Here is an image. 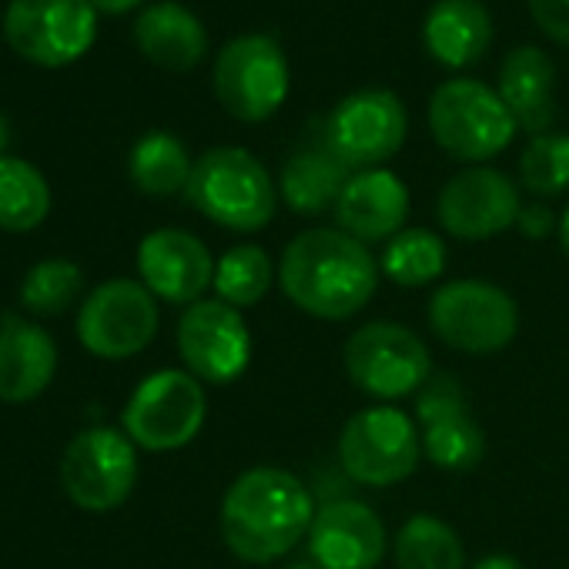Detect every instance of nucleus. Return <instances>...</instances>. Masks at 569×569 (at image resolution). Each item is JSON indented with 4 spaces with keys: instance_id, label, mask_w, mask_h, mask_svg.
Segmentation results:
<instances>
[{
    "instance_id": "obj_28",
    "label": "nucleus",
    "mask_w": 569,
    "mask_h": 569,
    "mask_svg": "<svg viewBox=\"0 0 569 569\" xmlns=\"http://www.w3.org/2000/svg\"><path fill=\"white\" fill-rule=\"evenodd\" d=\"M278 281V264L261 244H231L214 264V299L244 312L258 306Z\"/></svg>"
},
{
    "instance_id": "obj_22",
    "label": "nucleus",
    "mask_w": 569,
    "mask_h": 569,
    "mask_svg": "<svg viewBox=\"0 0 569 569\" xmlns=\"http://www.w3.org/2000/svg\"><path fill=\"white\" fill-rule=\"evenodd\" d=\"M134 41L151 64L171 74L198 68L208 54V34L201 21L174 0H161V4L141 11L134 24Z\"/></svg>"
},
{
    "instance_id": "obj_9",
    "label": "nucleus",
    "mask_w": 569,
    "mask_h": 569,
    "mask_svg": "<svg viewBox=\"0 0 569 569\" xmlns=\"http://www.w3.org/2000/svg\"><path fill=\"white\" fill-rule=\"evenodd\" d=\"M211 81L218 104L244 124L268 121L292 88L284 51L268 34H241L228 41L214 61Z\"/></svg>"
},
{
    "instance_id": "obj_4",
    "label": "nucleus",
    "mask_w": 569,
    "mask_h": 569,
    "mask_svg": "<svg viewBox=\"0 0 569 569\" xmlns=\"http://www.w3.org/2000/svg\"><path fill=\"white\" fill-rule=\"evenodd\" d=\"M432 336L462 356H496L519 336V306L496 281L456 278L426 306Z\"/></svg>"
},
{
    "instance_id": "obj_1",
    "label": "nucleus",
    "mask_w": 569,
    "mask_h": 569,
    "mask_svg": "<svg viewBox=\"0 0 569 569\" xmlns=\"http://www.w3.org/2000/svg\"><path fill=\"white\" fill-rule=\"evenodd\" d=\"M312 489L289 469L251 466L221 496L218 526L228 552L248 566H271L306 542L316 519Z\"/></svg>"
},
{
    "instance_id": "obj_25",
    "label": "nucleus",
    "mask_w": 569,
    "mask_h": 569,
    "mask_svg": "<svg viewBox=\"0 0 569 569\" xmlns=\"http://www.w3.org/2000/svg\"><path fill=\"white\" fill-rule=\"evenodd\" d=\"M396 569H469L462 536L432 512L409 516L392 536Z\"/></svg>"
},
{
    "instance_id": "obj_29",
    "label": "nucleus",
    "mask_w": 569,
    "mask_h": 569,
    "mask_svg": "<svg viewBox=\"0 0 569 569\" xmlns=\"http://www.w3.org/2000/svg\"><path fill=\"white\" fill-rule=\"evenodd\" d=\"M51 211L48 178L24 158H0V228L34 231Z\"/></svg>"
},
{
    "instance_id": "obj_10",
    "label": "nucleus",
    "mask_w": 569,
    "mask_h": 569,
    "mask_svg": "<svg viewBox=\"0 0 569 569\" xmlns=\"http://www.w3.org/2000/svg\"><path fill=\"white\" fill-rule=\"evenodd\" d=\"M409 134V114L396 91L366 88L342 98L322 124L329 151L356 174L382 168L399 154Z\"/></svg>"
},
{
    "instance_id": "obj_31",
    "label": "nucleus",
    "mask_w": 569,
    "mask_h": 569,
    "mask_svg": "<svg viewBox=\"0 0 569 569\" xmlns=\"http://www.w3.org/2000/svg\"><path fill=\"white\" fill-rule=\"evenodd\" d=\"M519 181L536 198L569 191V134H536L519 158Z\"/></svg>"
},
{
    "instance_id": "obj_2",
    "label": "nucleus",
    "mask_w": 569,
    "mask_h": 569,
    "mask_svg": "<svg viewBox=\"0 0 569 569\" xmlns=\"http://www.w3.org/2000/svg\"><path fill=\"white\" fill-rule=\"evenodd\" d=\"M379 258L342 228H306L278 258V284L299 312L349 322L379 289Z\"/></svg>"
},
{
    "instance_id": "obj_8",
    "label": "nucleus",
    "mask_w": 569,
    "mask_h": 569,
    "mask_svg": "<svg viewBox=\"0 0 569 569\" xmlns=\"http://www.w3.org/2000/svg\"><path fill=\"white\" fill-rule=\"evenodd\" d=\"M208 419L204 382L188 369H158L131 392L121 426L138 449L174 452L198 439Z\"/></svg>"
},
{
    "instance_id": "obj_18",
    "label": "nucleus",
    "mask_w": 569,
    "mask_h": 569,
    "mask_svg": "<svg viewBox=\"0 0 569 569\" xmlns=\"http://www.w3.org/2000/svg\"><path fill=\"white\" fill-rule=\"evenodd\" d=\"M214 254L184 228H158L138 244L141 284L168 306H194L214 284Z\"/></svg>"
},
{
    "instance_id": "obj_26",
    "label": "nucleus",
    "mask_w": 569,
    "mask_h": 569,
    "mask_svg": "<svg viewBox=\"0 0 569 569\" xmlns=\"http://www.w3.org/2000/svg\"><path fill=\"white\" fill-rule=\"evenodd\" d=\"M194 161L188 158V148L168 134V131H151L144 134L128 158V174L131 184L148 194V198H171L188 191Z\"/></svg>"
},
{
    "instance_id": "obj_5",
    "label": "nucleus",
    "mask_w": 569,
    "mask_h": 569,
    "mask_svg": "<svg viewBox=\"0 0 569 569\" xmlns=\"http://www.w3.org/2000/svg\"><path fill=\"white\" fill-rule=\"evenodd\" d=\"M342 472L369 489L406 482L422 462V436L416 419L399 406H366L342 422L339 442Z\"/></svg>"
},
{
    "instance_id": "obj_20",
    "label": "nucleus",
    "mask_w": 569,
    "mask_h": 569,
    "mask_svg": "<svg viewBox=\"0 0 569 569\" xmlns=\"http://www.w3.org/2000/svg\"><path fill=\"white\" fill-rule=\"evenodd\" d=\"M58 372V346L44 326L4 316L0 319V402L38 399Z\"/></svg>"
},
{
    "instance_id": "obj_36",
    "label": "nucleus",
    "mask_w": 569,
    "mask_h": 569,
    "mask_svg": "<svg viewBox=\"0 0 569 569\" xmlns=\"http://www.w3.org/2000/svg\"><path fill=\"white\" fill-rule=\"evenodd\" d=\"M556 238H559L562 251L569 254V204H566V211L559 214V228H556Z\"/></svg>"
},
{
    "instance_id": "obj_17",
    "label": "nucleus",
    "mask_w": 569,
    "mask_h": 569,
    "mask_svg": "<svg viewBox=\"0 0 569 569\" xmlns=\"http://www.w3.org/2000/svg\"><path fill=\"white\" fill-rule=\"evenodd\" d=\"M389 546L392 539L382 516L352 496L322 502L306 536L309 559L322 569H376Z\"/></svg>"
},
{
    "instance_id": "obj_6",
    "label": "nucleus",
    "mask_w": 569,
    "mask_h": 569,
    "mask_svg": "<svg viewBox=\"0 0 569 569\" xmlns=\"http://www.w3.org/2000/svg\"><path fill=\"white\" fill-rule=\"evenodd\" d=\"M342 366L349 382L382 406L416 396L436 376L422 336L389 319L359 326L342 346Z\"/></svg>"
},
{
    "instance_id": "obj_12",
    "label": "nucleus",
    "mask_w": 569,
    "mask_h": 569,
    "mask_svg": "<svg viewBox=\"0 0 569 569\" xmlns=\"http://www.w3.org/2000/svg\"><path fill=\"white\" fill-rule=\"evenodd\" d=\"M98 11L91 0H11L4 11V41L38 68H64L91 51Z\"/></svg>"
},
{
    "instance_id": "obj_7",
    "label": "nucleus",
    "mask_w": 569,
    "mask_h": 569,
    "mask_svg": "<svg viewBox=\"0 0 569 569\" xmlns=\"http://www.w3.org/2000/svg\"><path fill=\"white\" fill-rule=\"evenodd\" d=\"M429 131L449 158L486 164L512 144L516 121L499 91L472 78H452L429 101Z\"/></svg>"
},
{
    "instance_id": "obj_37",
    "label": "nucleus",
    "mask_w": 569,
    "mask_h": 569,
    "mask_svg": "<svg viewBox=\"0 0 569 569\" xmlns=\"http://www.w3.org/2000/svg\"><path fill=\"white\" fill-rule=\"evenodd\" d=\"M8 144H11V121H8L4 114H0V158H4Z\"/></svg>"
},
{
    "instance_id": "obj_16",
    "label": "nucleus",
    "mask_w": 569,
    "mask_h": 569,
    "mask_svg": "<svg viewBox=\"0 0 569 569\" xmlns=\"http://www.w3.org/2000/svg\"><path fill=\"white\" fill-rule=\"evenodd\" d=\"M522 198L509 174L489 164H469L456 171L436 201V214L446 234L459 241H486L509 231L519 221Z\"/></svg>"
},
{
    "instance_id": "obj_35",
    "label": "nucleus",
    "mask_w": 569,
    "mask_h": 569,
    "mask_svg": "<svg viewBox=\"0 0 569 569\" xmlns=\"http://www.w3.org/2000/svg\"><path fill=\"white\" fill-rule=\"evenodd\" d=\"M141 4V0H91V8L98 14H128Z\"/></svg>"
},
{
    "instance_id": "obj_3",
    "label": "nucleus",
    "mask_w": 569,
    "mask_h": 569,
    "mask_svg": "<svg viewBox=\"0 0 569 569\" xmlns=\"http://www.w3.org/2000/svg\"><path fill=\"white\" fill-rule=\"evenodd\" d=\"M184 198L218 228L251 234L271 224L278 211V184L268 168L244 148H211L194 168Z\"/></svg>"
},
{
    "instance_id": "obj_21",
    "label": "nucleus",
    "mask_w": 569,
    "mask_h": 569,
    "mask_svg": "<svg viewBox=\"0 0 569 569\" xmlns=\"http://www.w3.org/2000/svg\"><path fill=\"white\" fill-rule=\"evenodd\" d=\"M556 68L546 51L522 44L506 54L499 71V98L509 108L516 128L536 134H546L556 121Z\"/></svg>"
},
{
    "instance_id": "obj_11",
    "label": "nucleus",
    "mask_w": 569,
    "mask_h": 569,
    "mask_svg": "<svg viewBox=\"0 0 569 569\" xmlns=\"http://www.w3.org/2000/svg\"><path fill=\"white\" fill-rule=\"evenodd\" d=\"M61 482L84 512H111L124 506L138 486V446L128 432L94 426L78 432L61 459Z\"/></svg>"
},
{
    "instance_id": "obj_19",
    "label": "nucleus",
    "mask_w": 569,
    "mask_h": 569,
    "mask_svg": "<svg viewBox=\"0 0 569 569\" xmlns=\"http://www.w3.org/2000/svg\"><path fill=\"white\" fill-rule=\"evenodd\" d=\"M336 228L362 244L392 241L409 218V188L389 168L356 171L336 201Z\"/></svg>"
},
{
    "instance_id": "obj_38",
    "label": "nucleus",
    "mask_w": 569,
    "mask_h": 569,
    "mask_svg": "<svg viewBox=\"0 0 569 569\" xmlns=\"http://www.w3.org/2000/svg\"><path fill=\"white\" fill-rule=\"evenodd\" d=\"M284 569H322V566H319V562H312V559L306 556V559H292Z\"/></svg>"
},
{
    "instance_id": "obj_23",
    "label": "nucleus",
    "mask_w": 569,
    "mask_h": 569,
    "mask_svg": "<svg viewBox=\"0 0 569 569\" xmlns=\"http://www.w3.org/2000/svg\"><path fill=\"white\" fill-rule=\"evenodd\" d=\"M352 171L329 151L326 138L309 141L289 154L278 174V198L289 204L296 214H322L336 208L342 188L349 184Z\"/></svg>"
},
{
    "instance_id": "obj_30",
    "label": "nucleus",
    "mask_w": 569,
    "mask_h": 569,
    "mask_svg": "<svg viewBox=\"0 0 569 569\" xmlns=\"http://www.w3.org/2000/svg\"><path fill=\"white\" fill-rule=\"evenodd\" d=\"M84 292V271L68 258L38 261L21 281V302L34 316H61Z\"/></svg>"
},
{
    "instance_id": "obj_32",
    "label": "nucleus",
    "mask_w": 569,
    "mask_h": 569,
    "mask_svg": "<svg viewBox=\"0 0 569 569\" xmlns=\"http://www.w3.org/2000/svg\"><path fill=\"white\" fill-rule=\"evenodd\" d=\"M529 14L549 41L569 44V0H529Z\"/></svg>"
},
{
    "instance_id": "obj_33",
    "label": "nucleus",
    "mask_w": 569,
    "mask_h": 569,
    "mask_svg": "<svg viewBox=\"0 0 569 569\" xmlns=\"http://www.w3.org/2000/svg\"><path fill=\"white\" fill-rule=\"evenodd\" d=\"M516 228H519L526 238H546V234H552V231L559 228V218H556L546 204H522Z\"/></svg>"
},
{
    "instance_id": "obj_24",
    "label": "nucleus",
    "mask_w": 569,
    "mask_h": 569,
    "mask_svg": "<svg viewBox=\"0 0 569 569\" xmlns=\"http://www.w3.org/2000/svg\"><path fill=\"white\" fill-rule=\"evenodd\" d=\"M426 51L446 68H472L492 44V14L479 0H439L422 24Z\"/></svg>"
},
{
    "instance_id": "obj_27",
    "label": "nucleus",
    "mask_w": 569,
    "mask_h": 569,
    "mask_svg": "<svg viewBox=\"0 0 569 569\" xmlns=\"http://www.w3.org/2000/svg\"><path fill=\"white\" fill-rule=\"evenodd\" d=\"M446 264L449 248L432 228H402L379 254V271L399 289H426L446 274Z\"/></svg>"
},
{
    "instance_id": "obj_13",
    "label": "nucleus",
    "mask_w": 569,
    "mask_h": 569,
    "mask_svg": "<svg viewBox=\"0 0 569 569\" xmlns=\"http://www.w3.org/2000/svg\"><path fill=\"white\" fill-rule=\"evenodd\" d=\"M158 299L134 278H111L81 302L78 339L108 362L134 359L158 336Z\"/></svg>"
},
{
    "instance_id": "obj_14",
    "label": "nucleus",
    "mask_w": 569,
    "mask_h": 569,
    "mask_svg": "<svg viewBox=\"0 0 569 569\" xmlns=\"http://www.w3.org/2000/svg\"><path fill=\"white\" fill-rule=\"evenodd\" d=\"M416 426L422 456L446 472H469L486 459V432L472 416L469 392L456 376L436 372L416 392Z\"/></svg>"
},
{
    "instance_id": "obj_15",
    "label": "nucleus",
    "mask_w": 569,
    "mask_h": 569,
    "mask_svg": "<svg viewBox=\"0 0 569 569\" xmlns=\"http://www.w3.org/2000/svg\"><path fill=\"white\" fill-rule=\"evenodd\" d=\"M178 356L208 386H231L251 366V332L244 316L221 299H201L178 319Z\"/></svg>"
},
{
    "instance_id": "obj_34",
    "label": "nucleus",
    "mask_w": 569,
    "mask_h": 569,
    "mask_svg": "<svg viewBox=\"0 0 569 569\" xmlns=\"http://www.w3.org/2000/svg\"><path fill=\"white\" fill-rule=\"evenodd\" d=\"M469 569H522V562H519V559H512V556H506V552H492V556L476 559Z\"/></svg>"
}]
</instances>
